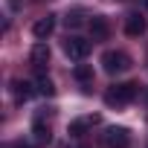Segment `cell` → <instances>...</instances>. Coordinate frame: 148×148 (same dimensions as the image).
I'll use <instances>...</instances> for the list:
<instances>
[{"label": "cell", "mask_w": 148, "mask_h": 148, "mask_svg": "<svg viewBox=\"0 0 148 148\" xmlns=\"http://www.w3.org/2000/svg\"><path fill=\"white\" fill-rule=\"evenodd\" d=\"M102 67H105V73L116 76V73L131 70V58H128V52H122V49H108V52L102 55Z\"/></svg>", "instance_id": "obj_2"}, {"label": "cell", "mask_w": 148, "mask_h": 148, "mask_svg": "<svg viewBox=\"0 0 148 148\" xmlns=\"http://www.w3.org/2000/svg\"><path fill=\"white\" fill-rule=\"evenodd\" d=\"M87 52H90V41H84V38L70 35V38L64 41V55H67V58H73V61L87 58Z\"/></svg>", "instance_id": "obj_3"}, {"label": "cell", "mask_w": 148, "mask_h": 148, "mask_svg": "<svg viewBox=\"0 0 148 148\" xmlns=\"http://www.w3.org/2000/svg\"><path fill=\"white\" fill-rule=\"evenodd\" d=\"M125 32H128L131 38H139V35L145 32V18L136 15V12H131V15L125 18Z\"/></svg>", "instance_id": "obj_5"}, {"label": "cell", "mask_w": 148, "mask_h": 148, "mask_svg": "<svg viewBox=\"0 0 148 148\" xmlns=\"http://www.w3.org/2000/svg\"><path fill=\"white\" fill-rule=\"evenodd\" d=\"M76 79H79V82H90V79H93V67L79 64V67H76Z\"/></svg>", "instance_id": "obj_13"}, {"label": "cell", "mask_w": 148, "mask_h": 148, "mask_svg": "<svg viewBox=\"0 0 148 148\" xmlns=\"http://www.w3.org/2000/svg\"><path fill=\"white\" fill-rule=\"evenodd\" d=\"M79 23H82L79 15H67V26H79Z\"/></svg>", "instance_id": "obj_14"}, {"label": "cell", "mask_w": 148, "mask_h": 148, "mask_svg": "<svg viewBox=\"0 0 148 148\" xmlns=\"http://www.w3.org/2000/svg\"><path fill=\"white\" fill-rule=\"evenodd\" d=\"M12 93H15L18 102H26V99H29L32 93H38V90H35L29 82H15V84H12Z\"/></svg>", "instance_id": "obj_9"}, {"label": "cell", "mask_w": 148, "mask_h": 148, "mask_svg": "<svg viewBox=\"0 0 148 148\" xmlns=\"http://www.w3.org/2000/svg\"><path fill=\"white\" fill-rule=\"evenodd\" d=\"M35 90H38L41 96H52V93H55V84H52L47 76H41V79L35 82Z\"/></svg>", "instance_id": "obj_11"}, {"label": "cell", "mask_w": 148, "mask_h": 148, "mask_svg": "<svg viewBox=\"0 0 148 148\" xmlns=\"http://www.w3.org/2000/svg\"><path fill=\"white\" fill-rule=\"evenodd\" d=\"M93 122H99V116H93V119H79V122H73V125H70V134H73V136H82V134L87 131V125H93Z\"/></svg>", "instance_id": "obj_10"}, {"label": "cell", "mask_w": 148, "mask_h": 148, "mask_svg": "<svg viewBox=\"0 0 148 148\" xmlns=\"http://www.w3.org/2000/svg\"><path fill=\"white\" fill-rule=\"evenodd\" d=\"M134 99H136V84H131V82L113 84V87L105 93V102H108L110 108H122V105H128V102H134Z\"/></svg>", "instance_id": "obj_1"}, {"label": "cell", "mask_w": 148, "mask_h": 148, "mask_svg": "<svg viewBox=\"0 0 148 148\" xmlns=\"http://www.w3.org/2000/svg\"><path fill=\"white\" fill-rule=\"evenodd\" d=\"M29 58H32V67H35V70H44V67L49 64V47H47V44H35L32 52H29Z\"/></svg>", "instance_id": "obj_7"}, {"label": "cell", "mask_w": 148, "mask_h": 148, "mask_svg": "<svg viewBox=\"0 0 148 148\" xmlns=\"http://www.w3.org/2000/svg\"><path fill=\"white\" fill-rule=\"evenodd\" d=\"M145 3H148V0H145Z\"/></svg>", "instance_id": "obj_16"}, {"label": "cell", "mask_w": 148, "mask_h": 148, "mask_svg": "<svg viewBox=\"0 0 148 148\" xmlns=\"http://www.w3.org/2000/svg\"><path fill=\"white\" fill-rule=\"evenodd\" d=\"M32 134H35V142H38V145H47V142H49V128H44L41 122H35Z\"/></svg>", "instance_id": "obj_12"}, {"label": "cell", "mask_w": 148, "mask_h": 148, "mask_svg": "<svg viewBox=\"0 0 148 148\" xmlns=\"http://www.w3.org/2000/svg\"><path fill=\"white\" fill-rule=\"evenodd\" d=\"M9 148H29V145H23V142H15V145H9Z\"/></svg>", "instance_id": "obj_15"}, {"label": "cell", "mask_w": 148, "mask_h": 148, "mask_svg": "<svg viewBox=\"0 0 148 148\" xmlns=\"http://www.w3.org/2000/svg\"><path fill=\"white\" fill-rule=\"evenodd\" d=\"M90 32H93V38H96V41H105V38H108V32H110V29H108V21H105L102 15H96V18L90 21Z\"/></svg>", "instance_id": "obj_8"}, {"label": "cell", "mask_w": 148, "mask_h": 148, "mask_svg": "<svg viewBox=\"0 0 148 148\" xmlns=\"http://www.w3.org/2000/svg\"><path fill=\"white\" fill-rule=\"evenodd\" d=\"M52 29H55V18H52V15H47V18L35 21V26H32V35H35L38 41H44V38H49V35H52Z\"/></svg>", "instance_id": "obj_6"}, {"label": "cell", "mask_w": 148, "mask_h": 148, "mask_svg": "<svg viewBox=\"0 0 148 148\" xmlns=\"http://www.w3.org/2000/svg\"><path fill=\"white\" fill-rule=\"evenodd\" d=\"M102 139H105L108 148H128V145H131V136H128L125 128H108V131L102 134Z\"/></svg>", "instance_id": "obj_4"}]
</instances>
